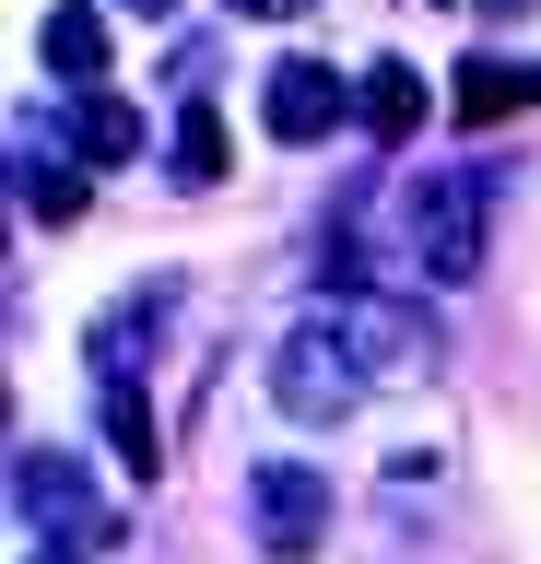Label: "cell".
I'll use <instances>...</instances> for the list:
<instances>
[{"label":"cell","instance_id":"6da1fadb","mask_svg":"<svg viewBox=\"0 0 541 564\" xmlns=\"http://www.w3.org/2000/svg\"><path fill=\"white\" fill-rule=\"evenodd\" d=\"M483 224H495V176L483 165H435L400 188V247L424 282H470L483 271Z\"/></svg>","mask_w":541,"mask_h":564},{"label":"cell","instance_id":"7a4b0ae2","mask_svg":"<svg viewBox=\"0 0 541 564\" xmlns=\"http://www.w3.org/2000/svg\"><path fill=\"white\" fill-rule=\"evenodd\" d=\"M248 529L271 564H306L329 541V470L318 458H248Z\"/></svg>","mask_w":541,"mask_h":564},{"label":"cell","instance_id":"3957f363","mask_svg":"<svg viewBox=\"0 0 541 564\" xmlns=\"http://www.w3.org/2000/svg\"><path fill=\"white\" fill-rule=\"evenodd\" d=\"M318 329L354 352L365 377H424V365H435V329H424V317H412V306H377V294H354V282L318 306Z\"/></svg>","mask_w":541,"mask_h":564},{"label":"cell","instance_id":"277c9868","mask_svg":"<svg viewBox=\"0 0 541 564\" xmlns=\"http://www.w3.org/2000/svg\"><path fill=\"white\" fill-rule=\"evenodd\" d=\"M271 400H283L294 423H342V412L365 400V365L329 341V329H294V341L271 352Z\"/></svg>","mask_w":541,"mask_h":564},{"label":"cell","instance_id":"5b68a950","mask_svg":"<svg viewBox=\"0 0 541 564\" xmlns=\"http://www.w3.org/2000/svg\"><path fill=\"white\" fill-rule=\"evenodd\" d=\"M342 106H354V95H342L318 59H283V70H271V95H259V130H271V141H329V130H342Z\"/></svg>","mask_w":541,"mask_h":564},{"label":"cell","instance_id":"8992f818","mask_svg":"<svg viewBox=\"0 0 541 564\" xmlns=\"http://www.w3.org/2000/svg\"><path fill=\"white\" fill-rule=\"evenodd\" d=\"M447 106H459V130H495L518 106H541V59H495V47H470L447 70Z\"/></svg>","mask_w":541,"mask_h":564},{"label":"cell","instance_id":"52a82bcc","mask_svg":"<svg viewBox=\"0 0 541 564\" xmlns=\"http://www.w3.org/2000/svg\"><path fill=\"white\" fill-rule=\"evenodd\" d=\"M12 506H24V518H36V529H72V541H95V553H107V518H95V506H83V482H72V458H47V447H24V458H12Z\"/></svg>","mask_w":541,"mask_h":564},{"label":"cell","instance_id":"ba28073f","mask_svg":"<svg viewBox=\"0 0 541 564\" xmlns=\"http://www.w3.org/2000/svg\"><path fill=\"white\" fill-rule=\"evenodd\" d=\"M36 59H47V70H72V83H107V12L59 0V12L36 24Z\"/></svg>","mask_w":541,"mask_h":564},{"label":"cell","instance_id":"9c48e42d","mask_svg":"<svg viewBox=\"0 0 541 564\" xmlns=\"http://www.w3.org/2000/svg\"><path fill=\"white\" fill-rule=\"evenodd\" d=\"M412 118H424V70H412V59H377V70H365V130H377V141H412Z\"/></svg>","mask_w":541,"mask_h":564},{"label":"cell","instance_id":"30bf717a","mask_svg":"<svg viewBox=\"0 0 541 564\" xmlns=\"http://www.w3.org/2000/svg\"><path fill=\"white\" fill-rule=\"evenodd\" d=\"M107 447H118V470H130V482H153V470H165V435H153L142 388H118V377H107Z\"/></svg>","mask_w":541,"mask_h":564},{"label":"cell","instance_id":"8fae6325","mask_svg":"<svg viewBox=\"0 0 541 564\" xmlns=\"http://www.w3.org/2000/svg\"><path fill=\"white\" fill-rule=\"evenodd\" d=\"M72 141H83V153H95V165H130V153H142V118H130V106H118V95H83Z\"/></svg>","mask_w":541,"mask_h":564},{"label":"cell","instance_id":"7c38bea8","mask_svg":"<svg viewBox=\"0 0 541 564\" xmlns=\"http://www.w3.org/2000/svg\"><path fill=\"white\" fill-rule=\"evenodd\" d=\"M177 176H188V188H213V176H224V118H213V106H188V118H177Z\"/></svg>","mask_w":541,"mask_h":564},{"label":"cell","instance_id":"4fadbf2b","mask_svg":"<svg viewBox=\"0 0 541 564\" xmlns=\"http://www.w3.org/2000/svg\"><path fill=\"white\" fill-rule=\"evenodd\" d=\"M24 212L36 224H83V176L72 165H24Z\"/></svg>","mask_w":541,"mask_h":564},{"label":"cell","instance_id":"5bb4252c","mask_svg":"<svg viewBox=\"0 0 541 564\" xmlns=\"http://www.w3.org/2000/svg\"><path fill=\"white\" fill-rule=\"evenodd\" d=\"M236 12H259V24H294V12H306V0H236Z\"/></svg>","mask_w":541,"mask_h":564},{"label":"cell","instance_id":"9a60e30c","mask_svg":"<svg viewBox=\"0 0 541 564\" xmlns=\"http://www.w3.org/2000/svg\"><path fill=\"white\" fill-rule=\"evenodd\" d=\"M130 12H177V0H130Z\"/></svg>","mask_w":541,"mask_h":564},{"label":"cell","instance_id":"2e32d148","mask_svg":"<svg viewBox=\"0 0 541 564\" xmlns=\"http://www.w3.org/2000/svg\"><path fill=\"white\" fill-rule=\"evenodd\" d=\"M483 12H530V0H483Z\"/></svg>","mask_w":541,"mask_h":564},{"label":"cell","instance_id":"e0dca14e","mask_svg":"<svg viewBox=\"0 0 541 564\" xmlns=\"http://www.w3.org/2000/svg\"><path fill=\"white\" fill-rule=\"evenodd\" d=\"M36 564H72V553H36Z\"/></svg>","mask_w":541,"mask_h":564}]
</instances>
